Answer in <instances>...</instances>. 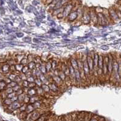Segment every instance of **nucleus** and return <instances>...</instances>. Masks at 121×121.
Masks as SVG:
<instances>
[{
    "instance_id": "1",
    "label": "nucleus",
    "mask_w": 121,
    "mask_h": 121,
    "mask_svg": "<svg viewBox=\"0 0 121 121\" xmlns=\"http://www.w3.org/2000/svg\"><path fill=\"white\" fill-rule=\"evenodd\" d=\"M110 16L113 20H118L119 19L117 13L116 12L115 9H111V11H110Z\"/></svg>"
},
{
    "instance_id": "2",
    "label": "nucleus",
    "mask_w": 121,
    "mask_h": 121,
    "mask_svg": "<svg viewBox=\"0 0 121 121\" xmlns=\"http://www.w3.org/2000/svg\"><path fill=\"white\" fill-rule=\"evenodd\" d=\"M47 118H46V115L44 114V115H41L39 119L36 121H47Z\"/></svg>"
},
{
    "instance_id": "3",
    "label": "nucleus",
    "mask_w": 121,
    "mask_h": 121,
    "mask_svg": "<svg viewBox=\"0 0 121 121\" xmlns=\"http://www.w3.org/2000/svg\"><path fill=\"white\" fill-rule=\"evenodd\" d=\"M99 119L95 117H92L89 121H99Z\"/></svg>"
},
{
    "instance_id": "4",
    "label": "nucleus",
    "mask_w": 121,
    "mask_h": 121,
    "mask_svg": "<svg viewBox=\"0 0 121 121\" xmlns=\"http://www.w3.org/2000/svg\"><path fill=\"white\" fill-rule=\"evenodd\" d=\"M117 9L121 12V5H119V6H117Z\"/></svg>"
},
{
    "instance_id": "5",
    "label": "nucleus",
    "mask_w": 121,
    "mask_h": 121,
    "mask_svg": "<svg viewBox=\"0 0 121 121\" xmlns=\"http://www.w3.org/2000/svg\"><path fill=\"white\" fill-rule=\"evenodd\" d=\"M46 121H55V120H54L53 118H49V119L47 120Z\"/></svg>"
}]
</instances>
